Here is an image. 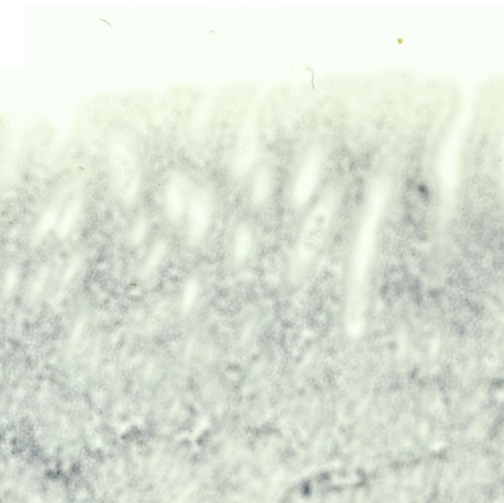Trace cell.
Masks as SVG:
<instances>
[{
    "mask_svg": "<svg viewBox=\"0 0 504 503\" xmlns=\"http://www.w3.org/2000/svg\"><path fill=\"white\" fill-rule=\"evenodd\" d=\"M259 142L257 116L248 112L241 125L235 150L234 169L237 174H245L252 166L258 154Z\"/></svg>",
    "mask_w": 504,
    "mask_h": 503,
    "instance_id": "cell-1",
    "label": "cell"
},
{
    "mask_svg": "<svg viewBox=\"0 0 504 503\" xmlns=\"http://www.w3.org/2000/svg\"><path fill=\"white\" fill-rule=\"evenodd\" d=\"M273 177L270 169L259 167L254 174L251 184V196L253 203L260 205L265 202L271 194Z\"/></svg>",
    "mask_w": 504,
    "mask_h": 503,
    "instance_id": "cell-4",
    "label": "cell"
},
{
    "mask_svg": "<svg viewBox=\"0 0 504 503\" xmlns=\"http://www.w3.org/2000/svg\"><path fill=\"white\" fill-rule=\"evenodd\" d=\"M77 213V209L75 207L70 209L66 212L58 228V233L61 237L65 236L69 231L72 225L73 224Z\"/></svg>",
    "mask_w": 504,
    "mask_h": 503,
    "instance_id": "cell-8",
    "label": "cell"
},
{
    "mask_svg": "<svg viewBox=\"0 0 504 503\" xmlns=\"http://www.w3.org/2000/svg\"><path fill=\"white\" fill-rule=\"evenodd\" d=\"M198 283L195 279H191L186 284L183 296V304L189 307L193 302L198 292Z\"/></svg>",
    "mask_w": 504,
    "mask_h": 503,
    "instance_id": "cell-7",
    "label": "cell"
},
{
    "mask_svg": "<svg viewBox=\"0 0 504 503\" xmlns=\"http://www.w3.org/2000/svg\"><path fill=\"white\" fill-rule=\"evenodd\" d=\"M189 212V237L192 241L196 242L205 235L211 223L212 209L210 200L199 198L191 205Z\"/></svg>",
    "mask_w": 504,
    "mask_h": 503,
    "instance_id": "cell-3",
    "label": "cell"
},
{
    "mask_svg": "<svg viewBox=\"0 0 504 503\" xmlns=\"http://www.w3.org/2000/svg\"><path fill=\"white\" fill-rule=\"evenodd\" d=\"M146 231V223L144 219H140L135 224L132 233V240L134 243H139L143 238Z\"/></svg>",
    "mask_w": 504,
    "mask_h": 503,
    "instance_id": "cell-10",
    "label": "cell"
},
{
    "mask_svg": "<svg viewBox=\"0 0 504 503\" xmlns=\"http://www.w3.org/2000/svg\"><path fill=\"white\" fill-rule=\"evenodd\" d=\"M166 247L163 242L157 243L153 247L141 271V276H149L158 266L165 256Z\"/></svg>",
    "mask_w": 504,
    "mask_h": 503,
    "instance_id": "cell-6",
    "label": "cell"
},
{
    "mask_svg": "<svg viewBox=\"0 0 504 503\" xmlns=\"http://www.w3.org/2000/svg\"><path fill=\"white\" fill-rule=\"evenodd\" d=\"M254 243L251 227L247 223L240 224L235 232L232 245V255L237 264L244 263L250 255Z\"/></svg>",
    "mask_w": 504,
    "mask_h": 503,
    "instance_id": "cell-5",
    "label": "cell"
},
{
    "mask_svg": "<svg viewBox=\"0 0 504 503\" xmlns=\"http://www.w3.org/2000/svg\"><path fill=\"white\" fill-rule=\"evenodd\" d=\"M56 213L54 211H50L41 219L37 228V232L42 235L48 231L54 224L56 220Z\"/></svg>",
    "mask_w": 504,
    "mask_h": 503,
    "instance_id": "cell-9",
    "label": "cell"
},
{
    "mask_svg": "<svg viewBox=\"0 0 504 503\" xmlns=\"http://www.w3.org/2000/svg\"><path fill=\"white\" fill-rule=\"evenodd\" d=\"M327 213L322 210L313 213L303 227L300 237L301 251L313 254L320 248L326 235L329 225Z\"/></svg>",
    "mask_w": 504,
    "mask_h": 503,
    "instance_id": "cell-2",
    "label": "cell"
}]
</instances>
